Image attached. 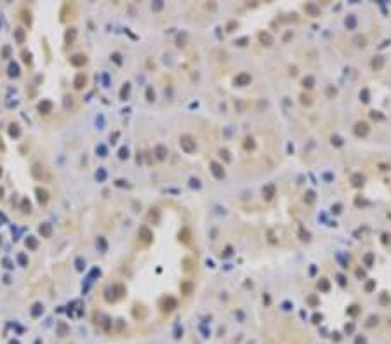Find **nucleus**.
Here are the masks:
<instances>
[{"label":"nucleus","mask_w":391,"mask_h":344,"mask_svg":"<svg viewBox=\"0 0 391 344\" xmlns=\"http://www.w3.org/2000/svg\"><path fill=\"white\" fill-rule=\"evenodd\" d=\"M120 157H122V158H123V157H127V150H122V151H120Z\"/></svg>","instance_id":"obj_26"},{"label":"nucleus","mask_w":391,"mask_h":344,"mask_svg":"<svg viewBox=\"0 0 391 344\" xmlns=\"http://www.w3.org/2000/svg\"><path fill=\"white\" fill-rule=\"evenodd\" d=\"M362 181H363V177L360 176V174H356V176H353V184L355 186H360Z\"/></svg>","instance_id":"obj_14"},{"label":"nucleus","mask_w":391,"mask_h":344,"mask_svg":"<svg viewBox=\"0 0 391 344\" xmlns=\"http://www.w3.org/2000/svg\"><path fill=\"white\" fill-rule=\"evenodd\" d=\"M355 132L358 134V136H365V134L369 132V125L365 124V122H360V124H356Z\"/></svg>","instance_id":"obj_2"},{"label":"nucleus","mask_w":391,"mask_h":344,"mask_svg":"<svg viewBox=\"0 0 391 344\" xmlns=\"http://www.w3.org/2000/svg\"><path fill=\"white\" fill-rule=\"evenodd\" d=\"M372 66L375 68V70H379V68L382 66V57H377V59H374V61H372Z\"/></svg>","instance_id":"obj_15"},{"label":"nucleus","mask_w":391,"mask_h":344,"mask_svg":"<svg viewBox=\"0 0 391 344\" xmlns=\"http://www.w3.org/2000/svg\"><path fill=\"white\" fill-rule=\"evenodd\" d=\"M153 97H155V94L151 92V89H148V99H149V101H153Z\"/></svg>","instance_id":"obj_24"},{"label":"nucleus","mask_w":391,"mask_h":344,"mask_svg":"<svg viewBox=\"0 0 391 344\" xmlns=\"http://www.w3.org/2000/svg\"><path fill=\"white\" fill-rule=\"evenodd\" d=\"M320 285H322V289H329V283H327V282H322Z\"/></svg>","instance_id":"obj_27"},{"label":"nucleus","mask_w":391,"mask_h":344,"mask_svg":"<svg viewBox=\"0 0 391 344\" xmlns=\"http://www.w3.org/2000/svg\"><path fill=\"white\" fill-rule=\"evenodd\" d=\"M84 85H85V75H84V73H80V75H77V78H75V87L82 89Z\"/></svg>","instance_id":"obj_4"},{"label":"nucleus","mask_w":391,"mask_h":344,"mask_svg":"<svg viewBox=\"0 0 391 344\" xmlns=\"http://www.w3.org/2000/svg\"><path fill=\"white\" fill-rule=\"evenodd\" d=\"M181 148H183L186 153H193L195 151V141L189 136H183L181 137Z\"/></svg>","instance_id":"obj_1"},{"label":"nucleus","mask_w":391,"mask_h":344,"mask_svg":"<svg viewBox=\"0 0 391 344\" xmlns=\"http://www.w3.org/2000/svg\"><path fill=\"white\" fill-rule=\"evenodd\" d=\"M212 172H214V176H215V177H219V179L224 176V170L221 169V165H217L215 162L212 163Z\"/></svg>","instance_id":"obj_5"},{"label":"nucleus","mask_w":391,"mask_h":344,"mask_svg":"<svg viewBox=\"0 0 391 344\" xmlns=\"http://www.w3.org/2000/svg\"><path fill=\"white\" fill-rule=\"evenodd\" d=\"M26 245H30L31 249H35V247H37V242H35V240H33V238H31V236H30V238L26 240Z\"/></svg>","instance_id":"obj_19"},{"label":"nucleus","mask_w":391,"mask_h":344,"mask_svg":"<svg viewBox=\"0 0 391 344\" xmlns=\"http://www.w3.org/2000/svg\"><path fill=\"white\" fill-rule=\"evenodd\" d=\"M356 344H365V339H362V337H358V339H356Z\"/></svg>","instance_id":"obj_25"},{"label":"nucleus","mask_w":391,"mask_h":344,"mask_svg":"<svg viewBox=\"0 0 391 344\" xmlns=\"http://www.w3.org/2000/svg\"><path fill=\"white\" fill-rule=\"evenodd\" d=\"M23 209H24V210H23V212H30V203H28L26 200L23 202Z\"/></svg>","instance_id":"obj_22"},{"label":"nucleus","mask_w":391,"mask_h":344,"mask_svg":"<svg viewBox=\"0 0 391 344\" xmlns=\"http://www.w3.org/2000/svg\"><path fill=\"white\" fill-rule=\"evenodd\" d=\"M0 176H2V169H0Z\"/></svg>","instance_id":"obj_29"},{"label":"nucleus","mask_w":391,"mask_h":344,"mask_svg":"<svg viewBox=\"0 0 391 344\" xmlns=\"http://www.w3.org/2000/svg\"><path fill=\"white\" fill-rule=\"evenodd\" d=\"M84 63H85V57L80 56V54L71 57V64H75V66H80V64H84Z\"/></svg>","instance_id":"obj_7"},{"label":"nucleus","mask_w":391,"mask_h":344,"mask_svg":"<svg viewBox=\"0 0 391 344\" xmlns=\"http://www.w3.org/2000/svg\"><path fill=\"white\" fill-rule=\"evenodd\" d=\"M139 233L143 235V236H144V238H143L144 242H149V240H151V233L148 231V228H141V231H139Z\"/></svg>","instance_id":"obj_11"},{"label":"nucleus","mask_w":391,"mask_h":344,"mask_svg":"<svg viewBox=\"0 0 391 344\" xmlns=\"http://www.w3.org/2000/svg\"><path fill=\"white\" fill-rule=\"evenodd\" d=\"M372 259H374L372 254H367V257H365V262H367V264H372Z\"/></svg>","instance_id":"obj_21"},{"label":"nucleus","mask_w":391,"mask_h":344,"mask_svg":"<svg viewBox=\"0 0 391 344\" xmlns=\"http://www.w3.org/2000/svg\"><path fill=\"white\" fill-rule=\"evenodd\" d=\"M37 195H38V200L40 202H47V191H44V190H37Z\"/></svg>","instance_id":"obj_12"},{"label":"nucleus","mask_w":391,"mask_h":344,"mask_svg":"<svg viewBox=\"0 0 391 344\" xmlns=\"http://www.w3.org/2000/svg\"><path fill=\"white\" fill-rule=\"evenodd\" d=\"M51 231H52L51 224H42L40 226V235H42V236H51Z\"/></svg>","instance_id":"obj_6"},{"label":"nucleus","mask_w":391,"mask_h":344,"mask_svg":"<svg viewBox=\"0 0 391 344\" xmlns=\"http://www.w3.org/2000/svg\"><path fill=\"white\" fill-rule=\"evenodd\" d=\"M304 87H313V78L311 77H308V78H304Z\"/></svg>","instance_id":"obj_18"},{"label":"nucleus","mask_w":391,"mask_h":344,"mask_svg":"<svg viewBox=\"0 0 391 344\" xmlns=\"http://www.w3.org/2000/svg\"><path fill=\"white\" fill-rule=\"evenodd\" d=\"M306 11H309L313 16H317V14H318V11H317V7H315V5H306Z\"/></svg>","instance_id":"obj_17"},{"label":"nucleus","mask_w":391,"mask_h":344,"mask_svg":"<svg viewBox=\"0 0 391 344\" xmlns=\"http://www.w3.org/2000/svg\"><path fill=\"white\" fill-rule=\"evenodd\" d=\"M237 85H245V84H249L251 82V75H247V73H242V75H238L237 77Z\"/></svg>","instance_id":"obj_3"},{"label":"nucleus","mask_w":391,"mask_h":344,"mask_svg":"<svg viewBox=\"0 0 391 344\" xmlns=\"http://www.w3.org/2000/svg\"><path fill=\"white\" fill-rule=\"evenodd\" d=\"M19 134V130L16 129V125H12V129H11V136H18Z\"/></svg>","instance_id":"obj_23"},{"label":"nucleus","mask_w":391,"mask_h":344,"mask_svg":"<svg viewBox=\"0 0 391 344\" xmlns=\"http://www.w3.org/2000/svg\"><path fill=\"white\" fill-rule=\"evenodd\" d=\"M51 108H52V104H51L49 101H44L42 104L38 106V110L42 111V113H49V111H51Z\"/></svg>","instance_id":"obj_8"},{"label":"nucleus","mask_w":391,"mask_h":344,"mask_svg":"<svg viewBox=\"0 0 391 344\" xmlns=\"http://www.w3.org/2000/svg\"><path fill=\"white\" fill-rule=\"evenodd\" d=\"M266 193H268V196H266V198L269 200V198H271V195H273V184H269V186H268V190H266Z\"/></svg>","instance_id":"obj_20"},{"label":"nucleus","mask_w":391,"mask_h":344,"mask_svg":"<svg viewBox=\"0 0 391 344\" xmlns=\"http://www.w3.org/2000/svg\"><path fill=\"white\" fill-rule=\"evenodd\" d=\"M75 37H77V30H73V28H71V30L66 33V44H71V42L75 40Z\"/></svg>","instance_id":"obj_9"},{"label":"nucleus","mask_w":391,"mask_h":344,"mask_svg":"<svg viewBox=\"0 0 391 344\" xmlns=\"http://www.w3.org/2000/svg\"><path fill=\"white\" fill-rule=\"evenodd\" d=\"M165 155H167V150L163 146H157V157H158V160H163Z\"/></svg>","instance_id":"obj_10"},{"label":"nucleus","mask_w":391,"mask_h":344,"mask_svg":"<svg viewBox=\"0 0 391 344\" xmlns=\"http://www.w3.org/2000/svg\"><path fill=\"white\" fill-rule=\"evenodd\" d=\"M9 75H11V77L18 75V66H16V64H11V68H9Z\"/></svg>","instance_id":"obj_16"},{"label":"nucleus","mask_w":391,"mask_h":344,"mask_svg":"<svg viewBox=\"0 0 391 344\" xmlns=\"http://www.w3.org/2000/svg\"><path fill=\"white\" fill-rule=\"evenodd\" d=\"M261 42H266V45H271L273 44V38L268 35V33H261Z\"/></svg>","instance_id":"obj_13"},{"label":"nucleus","mask_w":391,"mask_h":344,"mask_svg":"<svg viewBox=\"0 0 391 344\" xmlns=\"http://www.w3.org/2000/svg\"><path fill=\"white\" fill-rule=\"evenodd\" d=\"M2 195H4V190H2V188H0V198H2Z\"/></svg>","instance_id":"obj_28"}]
</instances>
